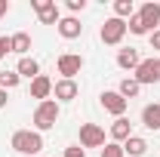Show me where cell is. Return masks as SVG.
Segmentation results:
<instances>
[{
  "label": "cell",
  "mask_w": 160,
  "mask_h": 157,
  "mask_svg": "<svg viewBox=\"0 0 160 157\" xmlns=\"http://www.w3.org/2000/svg\"><path fill=\"white\" fill-rule=\"evenodd\" d=\"M12 148L19 151V154H40L43 151V136H40L37 129L31 133V129H19L16 136H12Z\"/></svg>",
  "instance_id": "6da1fadb"
},
{
  "label": "cell",
  "mask_w": 160,
  "mask_h": 157,
  "mask_svg": "<svg viewBox=\"0 0 160 157\" xmlns=\"http://www.w3.org/2000/svg\"><path fill=\"white\" fill-rule=\"evenodd\" d=\"M56 120H59V102H56V99L40 102L37 111H34V126H37V133L52 129V126H56Z\"/></svg>",
  "instance_id": "7a4b0ae2"
},
{
  "label": "cell",
  "mask_w": 160,
  "mask_h": 157,
  "mask_svg": "<svg viewBox=\"0 0 160 157\" xmlns=\"http://www.w3.org/2000/svg\"><path fill=\"white\" fill-rule=\"evenodd\" d=\"M123 34H126V22L123 19H108L105 25H102V31H99V37H102V43H108V46H117L120 40H123Z\"/></svg>",
  "instance_id": "3957f363"
},
{
  "label": "cell",
  "mask_w": 160,
  "mask_h": 157,
  "mask_svg": "<svg viewBox=\"0 0 160 157\" xmlns=\"http://www.w3.org/2000/svg\"><path fill=\"white\" fill-rule=\"evenodd\" d=\"M105 145V129L99 123H83L80 126V148H102Z\"/></svg>",
  "instance_id": "277c9868"
},
{
  "label": "cell",
  "mask_w": 160,
  "mask_h": 157,
  "mask_svg": "<svg viewBox=\"0 0 160 157\" xmlns=\"http://www.w3.org/2000/svg\"><path fill=\"white\" fill-rule=\"evenodd\" d=\"M136 80L142 83H160V59H142L136 68Z\"/></svg>",
  "instance_id": "5b68a950"
},
{
  "label": "cell",
  "mask_w": 160,
  "mask_h": 157,
  "mask_svg": "<svg viewBox=\"0 0 160 157\" xmlns=\"http://www.w3.org/2000/svg\"><path fill=\"white\" fill-rule=\"evenodd\" d=\"M80 68H83V56H77V53L59 56V74H62V80H74V74H80Z\"/></svg>",
  "instance_id": "8992f818"
},
{
  "label": "cell",
  "mask_w": 160,
  "mask_h": 157,
  "mask_svg": "<svg viewBox=\"0 0 160 157\" xmlns=\"http://www.w3.org/2000/svg\"><path fill=\"white\" fill-rule=\"evenodd\" d=\"M31 6L37 9L43 25H59V6H56V0H31Z\"/></svg>",
  "instance_id": "52a82bcc"
},
{
  "label": "cell",
  "mask_w": 160,
  "mask_h": 157,
  "mask_svg": "<svg viewBox=\"0 0 160 157\" xmlns=\"http://www.w3.org/2000/svg\"><path fill=\"white\" fill-rule=\"evenodd\" d=\"M126 99L120 96V93H102V108L108 111V114H114V117H123L126 114Z\"/></svg>",
  "instance_id": "ba28073f"
},
{
  "label": "cell",
  "mask_w": 160,
  "mask_h": 157,
  "mask_svg": "<svg viewBox=\"0 0 160 157\" xmlns=\"http://www.w3.org/2000/svg\"><path fill=\"white\" fill-rule=\"evenodd\" d=\"M142 22H145V28L154 34V25L160 22V3H142V9L136 13Z\"/></svg>",
  "instance_id": "9c48e42d"
},
{
  "label": "cell",
  "mask_w": 160,
  "mask_h": 157,
  "mask_svg": "<svg viewBox=\"0 0 160 157\" xmlns=\"http://www.w3.org/2000/svg\"><path fill=\"white\" fill-rule=\"evenodd\" d=\"M52 93H56V99L59 102H71V99H77V83L74 80H59V83H52Z\"/></svg>",
  "instance_id": "30bf717a"
},
{
  "label": "cell",
  "mask_w": 160,
  "mask_h": 157,
  "mask_svg": "<svg viewBox=\"0 0 160 157\" xmlns=\"http://www.w3.org/2000/svg\"><path fill=\"white\" fill-rule=\"evenodd\" d=\"M56 28H59V34L65 40H74V37H80V31H83V25H80L77 19H74V16H68V19H59V25H56Z\"/></svg>",
  "instance_id": "8fae6325"
},
{
  "label": "cell",
  "mask_w": 160,
  "mask_h": 157,
  "mask_svg": "<svg viewBox=\"0 0 160 157\" xmlns=\"http://www.w3.org/2000/svg\"><path fill=\"white\" fill-rule=\"evenodd\" d=\"M139 62H142V56H139V49H132V46L117 53V65L123 68V71H136V68H139Z\"/></svg>",
  "instance_id": "7c38bea8"
},
{
  "label": "cell",
  "mask_w": 160,
  "mask_h": 157,
  "mask_svg": "<svg viewBox=\"0 0 160 157\" xmlns=\"http://www.w3.org/2000/svg\"><path fill=\"white\" fill-rule=\"evenodd\" d=\"M49 93H52V80H49V77H43V74H40V77L31 80V96H34V99H43V102H46Z\"/></svg>",
  "instance_id": "4fadbf2b"
},
{
  "label": "cell",
  "mask_w": 160,
  "mask_h": 157,
  "mask_svg": "<svg viewBox=\"0 0 160 157\" xmlns=\"http://www.w3.org/2000/svg\"><path fill=\"white\" fill-rule=\"evenodd\" d=\"M129 136H132V123L126 117H117L111 123V139H114V142H126Z\"/></svg>",
  "instance_id": "5bb4252c"
},
{
  "label": "cell",
  "mask_w": 160,
  "mask_h": 157,
  "mask_svg": "<svg viewBox=\"0 0 160 157\" xmlns=\"http://www.w3.org/2000/svg\"><path fill=\"white\" fill-rule=\"evenodd\" d=\"M142 123L148 126V129H160V105H145L142 108Z\"/></svg>",
  "instance_id": "9a60e30c"
},
{
  "label": "cell",
  "mask_w": 160,
  "mask_h": 157,
  "mask_svg": "<svg viewBox=\"0 0 160 157\" xmlns=\"http://www.w3.org/2000/svg\"><path fill=\"white\" fill-rule=\"evenodd\" d=\"M145 151H148V142L142 136H129L123 142V154H129V157H142Z\"/></svg>",
  "instance_id": "2e32d148"
},
{
  "label": "cell",
  "mask_w": 160,
  "mask_h": 157,
  "mask_svg": "<svg viewBox=\"0 0 160 157\" xmlns=\"http://www.w3.org/2000/svg\"><path fill=\"white\" fill-rule=\"evenodd\" d=\"M16 74H19V77L34 80V77H40V65L31 59V56H25V59H19V68H16Z\"/></svg>",
  "instance_id": "e0dca14e"
},
{
  "label": "cell",
  "mask_w": 160,
  "mask_h": 157,
  "mask_svg": "<svg viewBox=\"0 0 160 157\" xmlns=\"http://www.w3.org/2000/svg\"><path fill=\"white\" fill-rule=\"evenodd\" d=\"M9 43H12V53H19L22 59H25V53L31 49V37H28L25 31H19V34H12V37H9Z\"/></svg>",
  "instance_id": "ac0fdd59"
},
{
  "label": "cell",
  "mask_w": 160,
  "mask_h": 157,
  "mask_svg": "<svg viewBox=\"0 0 160 157\" xmlns=\"http://www.w3.org/2000/svg\"><path fill=\"white\" fill-rule=\"evenodd\" d=\"M139 89H142V86H139V80H136V77H126V80H120V89H117V93L126 99V102H129V99H136V96H139Z\"/></svg>",
  "instance_id": "d6986e66"
},
{
  "label": "cell",
  "mask_w": 160,
  "mask_h": 157,
  "mask_svg": "<svg viewBox=\"0 0 160 157\" xmlns=\"http://www.w3.org/2000/svg\"><path fill=\"white\" fill-rule=\"evenodd\" d=\"M132 9H136L132 0H114V16H117V19H126V16L132 19Z\"/></svg>",
  "instance_id": "ffe728a7"
},
{
  "label": "cell",
  "mask_w": 160,
  "mask_h": 157,
  "mask_svg": "<svg viewBox=\"0 0 160 157\" xmlns=\"http://www.w3.org/2000/svg\"><path fill=\"white\" fill-rule=\"evenodd\" d=\"M19 74L16 71H0V89H12V86H19Z\"/></svg>",
  "instance_id": "44dd1931"
},
{
  "label": "cell",
  "mask_w": 160,
  "mask_h": 157,
  "mask_svg": "<svg viewBox=\"0 0 160 157\" xmlns=\"http://www.w3.org/2000/svg\"><path fill=\"white\" fill-rule=\"evenodd\" d=\"M126 28H129V31H132V34H151V31H148V28H145V22H142L139 16H136V13H132V19L126 22Z\"/></svg>",
  "instance_id": "7402d4cb"
},
{
  "label": "cell",
  "mask_w": 160,
  "mask_h": 157,
  "mask_svg": "<svg viewBox=\"0 0 160 157\" xmlns=\"http://www.w3.org/2000/svg\"><path fill=\"white\" fill-rule=\"evenodd\" d=\"M102 157H126V154H123V145H117V142H108V145L102 148Z\"/></svg>",
  "instance_id": "603a6c76"
},
{
  "label": "cell",
  "mask_w": 160,
  "mask_h": 157,
  "mask_svg": "<svg viewBox=\"0 0 160 157\" xmlns=\"http://www.w3.org/2000/svg\"><path fill=\"white\" fill-rule=\"evenodd\" d=\"M65 157H86V151L80 145H71V148H65Z\"/></svg>",
  "instance_id": "cb8c5ba5"
},
{
  "label": "cell",
  "mask_w": 160,
  "mask_h": 157,
  "mask_svg": "<svg viewBox=\"0 0 160 157\" xmlns=\"http://www.w3.org/2000/svg\"><path fill=\"white\" fill-rule=\"evenodd\" d=\"M6 53H12V43L9 37H0V59H6Z\"/></svg>",
  "instance_id": "d4e9b609"
},
{
  "label": "cell",
  "mask_w": 160,
  "mask_h": 157,
  "mask_svg": "<svg viewBox=\"0 0 160 157\" xmlns=\"http://www.w3.org/2000/svg\"><path fill=\"white\" fill-rule=\"evenodd\" d=\"M68 9L71 13H83L86 9V0H68Z\"/></svg>",
  "instance_id": "484cf974"
},
{
  "label": "cell",
  "mask_w": 160,
  "mask_h": 157,
  "mask_svg": "<svg viewBox=\"0 0 160 157\" xmlns=\"http://www.w3.org/2000/svg\"><path fill=\"white\" fill-rule=\"evenodd\" d=\"M151 49H160V31L151 34Z\"/></svg>",
  "instance_id": "4316f807"
},
{
  "label": "cell",
  "mask_w": 160,
  "mask_h": 157,
  "mask_svg": "<svg viewBox=\"0 0 160 157\" xmlns=\"http://www.w3.org/2000/svg\"><path fill=\"white\" fill-rule=\"evenodd\" d=\"M6 13H9V3H6V0H0V19H3Z\"/></svg>",
  "instance_id": "83f0119b"
},
{
  "label": "cell",
  "mask_w": 160,
  "mask_h": 157,
  "mask_svg": "<svg viewBox=\"0 0 160 157\" xmlns=\"http://www.w3.org/2000/svg\"><path fill=\"white\" fill-rule=\"evenodd\" d=\"M6 102H9V96H6V89H0V108H6Z\"/></svg>",
  "instance_id": "f1b7e54d"
}]
</instances>
